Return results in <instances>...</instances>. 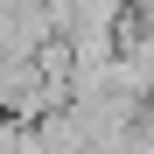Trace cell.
Segmentation results:
<instances>
[{
	"label": "cell",
	"instance_id": "1",
	"mask_svg": "<svg viewBox=\"0 0 154 154\" xmlns=\"http://www.w3.org/2000/svg\"><path fill=\"white\" fill-rule=\"evenodd\" d=\"M0 154H49L42 133H35V119H7L0 112Z\"/></svg>",
	"mask_w": 154,
	"mask_h": 154
}]
</instances>
